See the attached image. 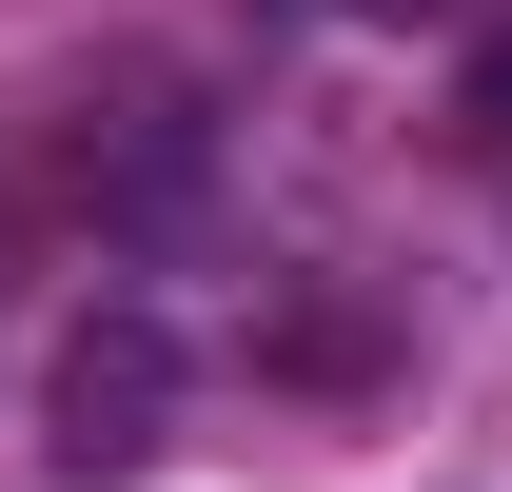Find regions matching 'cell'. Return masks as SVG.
Masks as SVG:
<instances>
[{
    "mask_svg": "<svg viewBox=\"0 0 512 492\" xmlns=\"http://www.w3.org/2000/svg\"><path fill=\"white\" fill-rule=\"evenodd\" d=\"M40 394H60V453H79V473H138V453H158V414H178V335H158L138 296H99V315L60 335V374H40Z\"/></svg>",
    "mask_w": 512,
    "mask_h": 492,
    "instance_id": "1",
    "label": "cell"
},
{
    "mask_svg": "<svg viewBox=\"0 0 512 492\" xmlns=\"http://www.w3.org/2000/svg\"><path fill=\"white\" fill-rule=\"evenodd\" d=\"M453 138H473V158H512V20L453 60Z\"/></svg>",
    "mask_w": 512,
    "mask_h": 492,
    "instance_id": "2",
    "label": "cell"
},
{
    "mask_svg": "<svg viewBox=\"0 0 512 492\" xmlns=\"http://www.w3.org/2000/svg\"><path fill=\"white\" fill-rule=\"evenodd\" d=\"M335 20H473V0H335Z\"/></svg>",
    "mask_w": 512,
    "mask_h": 492,
    "instance_id": "3",
    "label": "cell"
}]
</instances>
